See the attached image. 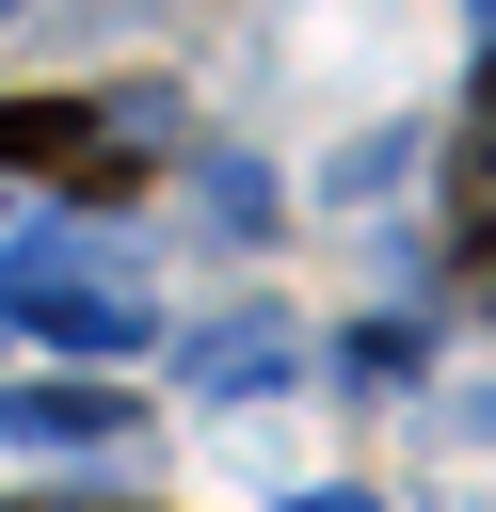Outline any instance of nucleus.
Listing matches in <instances>:
<instances>
[{
  "instance_id": "obj_6",
  "label": "nucleus",
  "mask_w": 496,
  "mask_h": 512,
  "mask_svg": "<svg viewBox=\"0 0 496 512\" xmlns=\"http://www.w3.org/2000/svg\"><path fill=\"white\" fill-rule=\"evenodd\" d=\"M416 368H432V336H416V320H352V336H336V384H368V400H384V384H416Z\"/></svg>"
},
{
  "instance_id": "obj_8",
  "label": "nucleus",
  "mask_w": 496,
  "mask_h": 512,
  "mask_svg": "<svg viewBox=\"0 0 496 512\" xmlns=\"http://www.w3.org/2000/svg\"><path fill=\"white\" fill-rule=\"evenodd\" d=\"M464 16H480V32H496V0H464Z\"/></svg>"
},
{
  "instance_id": "obj_4",
  "label": "nucleus",
  "mask_w": 496,
  "mask_h": 512,
  "mask_svg": "<svg viewBox=\"0 0 496 512\" xmlns=\"http://www.w3.org/2000/svg\"><path fill=\"white\" fill-rule=\"evenodd\" d=\"M0 432H32V448H112L128 400H112V384H0Z\"/></svg>"
},
{
  "instance_id": "obj_2",
  "label": "nucleus",
  "mask_w": 496,
  "mask_h": 512,
  "mask_svg": "<svg viewBox=\"0 0 496 512\" xmlns=\"http://www.w3.org/2000/svg\"><path fill=\"white\" fill-rule=\"evenodd\" d=\"M272 384H304L288 320H208L192 336V400H272Z\"/></svg>"
},
{
  "instance_id": "obj_9",
  "label": "nucleus",
  "mask_w": 496,
  "mask_h": 512,
  "mask_svg": "<svg viewBox=\"0 0 496 512\" xmlns=\"http://www.w3.org/2000/svg\"><path fill=\"white\" fill-rule=\"evenodd\" d=\"M480 240H496V208H480Z\"/></svg>"
},
{
  "instance_id": "obj_3",
  "label": "nucleus",
  "mask_w": 496,
  "mask_h": 512,
  "mask_svg": "<svg viewBox=\"0 0 496 512\" xmlns=\"http://www.w3.org/2000/svg\"><path fill=\"white\" fill-rule=\"evenodd\" d=\"M80 144H112V96H0V176H64Z\"/></svg>"
},
{
  "instance_id": "obj_1",
  "label": "nucleus",
  "mask_w": 496,
  "mask_h": 512,
  "mask_svg": "<svg viewBox=\"0 0 496 512\" xmlns=\"http://www.w3.org/2000/svg\"><path fill=\"white\" fill-rule=\"evenodd\" d=\"M0 320H16V336H48L64 368H128V352L160 336V320H144V288H80L48 240H16V256H0Z\"/></svg>"
},
{
  "instance_id": "obj_5",
  "label": "nucleus",
  "mask_w": 496,
  "mask_h": 512,
  "mask_svg": "<svg viewBox=\"0 0 496 512\" xmlns=\"http://www.w3.org/2000/svg\"><path fill=\"white\" fill-rule=\"evenodd\" d=\"M192 192H208V224H224V240H272V224H288V176H272V160H240V144H208V160H192Z\"/></svg>"
},
{
  "instance_id": "obj_10",
  "label": "nucleus",
  "mask_w": 496,
  "mask_h": 512,
  "mask_svg": "<svg viewBox=\"0 0 496 512\" xmlns=\"http://www.w3.org/2000/svg\"><path fill=\"white\" fill-rule=\"evenodd\" d=\"M0 16H16V0H0Z\"/></svg>"
},
{
  "instance_id": "obj_7",
  "label": "nucleus",
  "mask_w": 496,
  "mask_h": 512,
  "mask_svg": "<svg viewBox=\"0 0 496 512\" xmlns=\"http://www.w3.org/2000/svg\"><path fill=\"white\" fill-rule=\"evenodd\" d=\"M304 512H384V496H304Z\"/></svg>"
}]
</instances>
